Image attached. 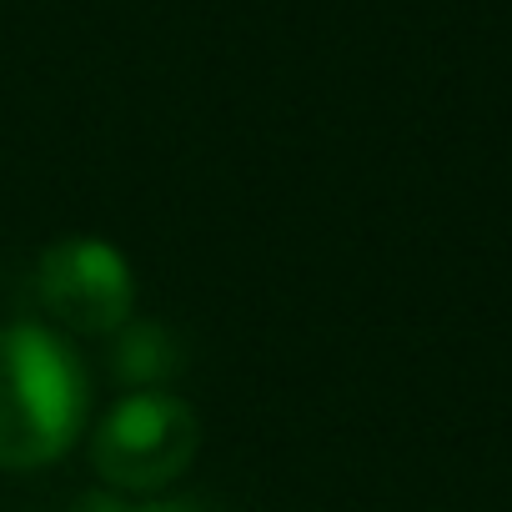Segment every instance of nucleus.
I'll list each match as a JSON object with an SVG mask.
<instances>
[{"label":"nucleus","mask_w":512,"mask_h":512,"mask_svg":"<svg viewBox=\"0 0 512 512\" xmlns=\"http://www.w3.org/2000/svg\"><path fill=\"white\" fill-rule=\"evenodd\" d=\"M136 512H216L206 497H161L151 507H136Z\"/></svg>","instance_id":"6"},{"label":"nucleus","mask_w":512,"mask_h":512,"mask_svg":"<svg viewBox=\"0 0 512 512\" xmlns=\"http://www.w3.org/2000/svg\"><path fill=\"white\" fill-rule=\"evenodd\" d=\"M86 367L71 342L36 322L0 327V467L31 472L71 452L86 427Z\"/></svg>","instance_id":"1"},{"label":"nucleus","mask_w":512,"mask_h":512,"mask_svg":"<svg viewBox=\"0 0 512 512\" xmlns=\"http://www.w3.org/2000/svg\"><path fill=\"white\" fill-rule=\"evenodd\" d=\"M196 447H201L196 412L176 392L136 387L101 417L91 437V467L116 492H156L191 467Z\"/></svg>","instance_id":"2"},{"label":"nucleus","mask_w":512,"mask_h":512,"mask_svg":"<svg viewBox=\"0 0 512 512\" xmlns=\"http://www.w3.org/2000/svg\"><path fill=\"white\" fill-rule=\"evenodd\" d=\"M116 367L126 382L136 387H156L176 372V342L161 332V327H131L121 337V352H116Z\"/></svg>","instance_id":"4"},{"label":"nucleus","mask_w":512,"mask_h":512,"mask_svg":"<svg viewBox=\"0 0 512 512\" xmlns=\"http://www.w3.org/2000/svg\"><path fill=\"white\" fill-rule=\"evenodd\" d=\"M36 297L66 332L106 337L131 322L136 277L121 246L101 236H61L36 262Z\"/></svg>","instance_id":"3"},{"label":"nucleus","mask_w":512,"mask_h":512,"mask_svg":"<svg viewBox=\"0 0 512 512\" xmlns=\"http://www.w3.org/2000/svg\"><path fill=\"white\" fill-rule=\"evenodd\" d=\"M71 512H136V507L126 497H116V492H86V497L71 502Z\"/></svg>","instance_id":"5"}]
</instances>
